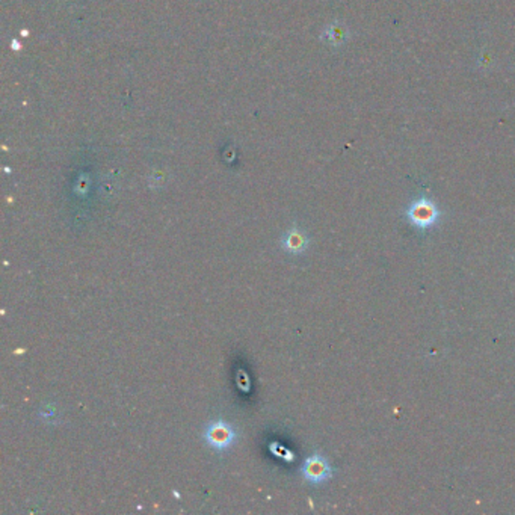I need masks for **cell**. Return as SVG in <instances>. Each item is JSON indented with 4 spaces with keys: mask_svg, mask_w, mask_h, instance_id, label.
Returning <instances> with one entry per match:
<instances>
[{
    "mask_svg": "<svg viewBox=\"0 0 515 515\" xmlns=\"http://www.w3.org/2000/svg\"><path fill=\"white\" fill-rule=\"evenodd\" d=\"M203 437L210 449L216 450V452H225L235 445V441L237 438V432L233 428L232 423H228L223 419H218V420H212L206 426Z\"/></svg>",
    "mask_w": 515,
    "mask_h": 515,
    "instance_id": "6da1fadb",
    "label": "cell"
},
{
    "mask_svg": "<svg viewBox=\"0 0 515 515\" xmlns=\"http://www.w3.org/2000/svg\"><path fill=\"white\" fill-rule=\"evenodd\" d=\"M405 216L415 228L428 230L438 223L441 213L429 198L422 197L408 206Z\"/></svg>",
    "mask_w": 515,
    "mask_h": 515,
    "instance_id": "7a4b0ae2",
    "label": "cell"
},
{
    "mask_svg": "<svg viewBox=\"0 0 515 515\" xmlns=\"http://www.w3.org/2000/svg\"><path fill=\"white\" fill-rule=\"evenodd\" d=\"M303 476L307 482L313 485H321L326 481H330L333 476V467L324 455L313 454L310 455L303 466Z\"/></svg>",
    "mask_w": 515,
    "mask_h": 515,
    "instance_id": "3957f363",
    "label": "cell"
},
{
    "mask_svg": "<svg viewBox=\"0 0 515 515\" xmlns=\"http://www.w3.org/2000/svg\"><path fill=\"white\" fill-rule=\"evenodd\" d=\"M308 245L310 239L299 227H292L280 239V246L289 254H303L307 251Z\"/></svg>",
    "mask_w": 515,
    "mask_h": 515,
    "instance_id": "277c9868",
    "label": "cell"
}]
</instances>
